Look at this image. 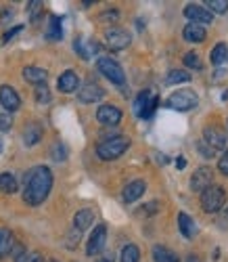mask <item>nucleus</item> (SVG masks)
Wrapping results in <instances>:
<instances>
[{
    "instance_id": "f257e3e1",
    "label": "nucleus",
    "mask_w": 228,
    "mask_h": 262,
    "mask_svg": "<svg viewBox=\"0 0 228 262\" xmlns=\"http://www.w3.org/2000/svg\"><path fill=\"white\" fill-rule=\"evenodd\" d=\"M53 189V172L49 166H36L26 174L24 202L28 206H40Z\"/></svg>"
},
{
    "instance_id": "f03ea898",
    "label": "nucleus",
    "mask_w": 228,
    "mask_h": 262,
    "mask_svg": "<svg viewBox=\"0 0 228 262\" xmlns=\"http://www.w3.org/2000/svg\"><path fill=\"white\" fill-rule=\"evenodd\" d=\"M130 147V139L128 137H111L103 143L97 145V156L105 162H111V160H118L126 154V149Z\"/></svg>"
},
{
    "instance_id": "7ed1b4c3",
    "label": "nucleus",
    "mask_w": 228,
    "mask_h": 262,
    "mask_svg": "<svg viewBox=\"0 0 228 262\" xmlns=\"http://www.w3.org/2000/svg\"><path fill=\"white\" fill-rule=\"evenodd\" d=\"M97 68H99V72H101L109 82H113L116 86H120V89H124V86H126V74H124L122 65H120L116 59H111V57H99Z\"/></svg>"
},
{
    "instance_id": "20e7f679",
    "label": "nucleus",
    "mask_w": 228,
    "mask_h": 262,
    "mask_svg": "<svg viewBox=\"0 0 228 262\" xmlns=\"http://www.w3.org/2000/svg\"><path fill=\"white\" fill-rule=\"evenodd\" d=\"M224 200H226V193L218 185H210L205 191H201V208L208 214H214V212L222 210Z\"/></svg>"
},
{
    "instance_id": "39448f33",
    "label": "nucleus",
    "mask_w": 228,
    "mask_h": 262,
    "mask_svg": "<svg viewBox=\"0 0 228 262\" xmlns=\"http://www.w3.org/2000/svg\"><path fill=\"white\" fill-rule=\"evenodd\" d=\"M197 105H199V97L189 89L176 91L168 99V107L176 109V112H191V109H195Z\"/></svg>"
},
{
    "instance_id": "423d86ee",
    "label": "nucleus",
    "mask_w": 228,
    "mask_h": 262,
    "mask_svg": "<svg viewBox=\"0 0 228 262\" xmlns=\"http://www.w3.org/2000/svg\"><path fill=\"white\" fill-rule=\"evenodd\" d=\"M130 34L122 28H109L105 32V47L109 51H124L130 45Z\"/></svg>"
},
{
    "instance_id": "0eeeda50",
    "label": "nucleus",
    "mask_w": 228,
    "mask_h": 262,
    "mask_svg": "<svg viewBox=\"0 0 228 262\" xmlns=\"http://www.w3.org/2000/svg\"><path fill=\"white\" fill-rule=\"evenodd\" d=\"M105 242H107V227L105 225H97L93 229L88 237V244H86V254L88 256H99L105 248Z\"/></svg>"
},
{
    "instance_id": "6e6552de",
    "label": "nucleus",
    "mask_w": 228,
    "mask_h": 262,
    "mask_svg": "<svg viewBox=\"0 0 228 262\" xmlns=\"http://www.w3.org/2000/svg\"><path fill=\"white\" fill-rule=\"evenodd\" d=\"M0 107H3L5 112H9V114L17 112V109L21 107V99H19L17 91L9 84L0 86Z\"/></svg>"
},
{
    "instance_id": "1a4fd4ad",
    "label": "nucleus",
    "mask_w": 228,
    "mask_h": 262,
    "mask_svg": "<svg viewBox=\"0 0 228 262\" xmlns=\"http://www.w3.org/2000/svg\"><path fill=\"white\" fill-rule=\"evenodd\" d=\"M97 120L103 126H118L122 122V109H118L116 105H101L97 109Z\"/></svg>"
},
{
    "instance_id": "9d476101",
    "label": "nucleus",
    "mask_w": 228,
    "mask_h": 262,
    "mask_svg": "<svg viewBox=\"0 0 228 262\" xmlns=\"http://www.w3.org/2000/svg\"><path fill=\"white\" fill-rule=\"evenodd\" d=\"M185 17L191 19V24H199V26H208L214 21V15L208 9L199 7V5H187L185 7Z\"/></svg>"
},
{
    "instance_id": "9b49d317",
    "label": "nucleus",
    "mask_w": 228,
    "mask_h": 262,
    "mask_svg": "<svg viewBox=\"0 0 228 262\" xmlns=\"http://www.w3.org/2000/svg\"><path fill=\"white\" fill-rule=\"evenodd\" d=\"M212 179H214V172H212V168H208V166H201L197 172H193V179H191V189L193 191H197V193H201V191H205L210 185H212Z\"/></svg>"
},
{
    "instance_id": "f8f14e48",
    "label": "nucleus",
    "mask_w": 228,
    "mask_h": 262,
    "mask_svg": "<svg viewBox=\"0 0 228 262\" xmlns=\"http://www.w3.org/2000/svg\"><path fill=\"white\" fill-rule=\"evenodd\" d=\"M57 89H59L61 93H65V95L80 91V78H78V74L72 72V70L63 72V74L59 76V80H57Z\"/></svg>"
},
{
    "instance_id": "ddd939ff",
    "label": "nucleus",
    "mask_w": 228,
    "mask_h": 262,
    "mask_svg": "<svg viewBox=\"0 0 228 262\" xmlns=\"http://www.w3.org/2000/svg\"><path fill=\"white\" fill-rule=\"evenodd\" d=\"M203 139H205V143H208L214 151L216 149H224L226 147V135L222 133V130L220 128H216V126H208V128H205L203 130Z\"/></svg>"
},
{
    "instance_id": "4468645a",
    "label": "nucleus",
    "mask_w": 228,
    "mask_h": 262,
    "mask_svg": "<svg viewBox=\"0 0 228 262\" xmlns=\"http://www.w3.org/2000/svg\"><path fill=\"white\" fill-rule=\"evenodd\" d=\"M105 97V91L101 89L99 84H86V86H82V89L78 91V99L82 101V103H97V101H101Z\"/></svg>"
},
{
    "instance_id": "2eb2a0df",
    "label": "nucleus",
    "mask_w": 228,
    "mask_h": 262,
    "mask_svg": "<svg viewBox=\"0 0 228 262\" xmlns=\"http://www.w3.org/2000/svg\"><path fill=\"white\" fill-rule=\"evenodd\" d=\"M147 191V183L145 181H132V183H128L126 185V189L122 191V198H124V202L126 204H134L136 200H141L143 198V193Z\"/></svg>"
},
{
    "instance_id": "dca6fc26",
    "label": "nucleus",
    "mask_w": 228,
    "mask_h": 262,
    "mask_svg": "<svg viewBox=\"0 0 228 262\" xmlns=\"http://www.w3.org/2000/svg\"><path fill=\"white\" fill-rule=\"evenodd\" d=\"M42 135H44L42 126H40L38 122H30V124L24 128V143H26L28 147H34L36 143L42 141Z\"/></svg>"
},
{
    "instance_id": "f3484780",
    "label": "nucleus",
    "mask_w": 228,
    "mask_h": 262,
    "mask_svg": "<svg viewBox=\"0 0 228 262\" xmlns=\"http://www.w3.org/2000/svg\"><path fill=\"white\" fill-rule=\"evenodd\" d=\"M93 223H95V212L93 210H80V212H76V216H74V229L76 231H86V229H90L93 227Z\"/></svg>"
},
{
    "instance_id": "a211bd4d",
    "label": "nucleus",
    "mask_w": 228,
    "mask_h": 262,
    "mask_svg": "<svg viewBox=\"0 0 228 262\" xmlns=\"http://www.w3.org/2000/svg\"><path fill=\"white\" fill-rule=\"evenodd\" d=\"M178 229H180V233L185 235L187 239H193V237L197 235V225H195V221H193L189 214H185V212L178 214Z\"/></svg>"
},
{
    "instance_id": "6ab92c4d",
    "label": "nucleus",
    "mask_w": 228,
    "mask_h": 262,
    "mask_svg": "<svg viewBox=\"0 0 228 262\" xmlns=\"http://www.w3.org/2000/svg\"><path fill=\"white\" fill-rule=\"evenodd\" d=\"M47 78H49V72L42 70V68H34V65H30V68L24 70V80L30 82V84H47Z\"/></svg>"
},
{
    "instance_id": "aec40b11",
    "label": "nucleus",
    "mask_w": 228,
    "mask_h": 262,
    "mask_svg": "<svg viewBox=\"0 0 228 262\" xmlns=\"http://www.w3.org/2000/svg\"><path fill=\"white\" fill-rule=\"evenodd\" d=\"M15 248V237L9 229H0V258H7Z\"/></svg>"
},
{
    "instance_id": "412c9836",
    "label": "nucleus",
    "mask_w": 228,
    "mask_h": 262,
    "mask_svg": "<svg viewBox=\"0 0 228 262\" xmlns=\"http://www.w3.org/2000/svg\"><path fill=\"white\" fill-rule=\"evenodd\" d=\"M182 36H185V40H189V42H203L208 32H205V28L199 24H189L185 28V32H182Z\"/></svg>"
},
{
    "instance_id": "4be33fe9",
    "label": "nucleus",
    "mask_w": 228,
    "mask_h": 262,
    "mask_svg": "<svg viewBox=\"0 0 228 262\" xmlns=\"http://www.w3.org/2000/svg\"><path fill=\"white\" fill-rule=\"evenodd\" d=\"M153 260L155 262H180V258L176 256V252H172L166 246H155L153 248Z\"/></svg>"
},
{
    "instance_id": "5701e85b",
    "label": "nucleus",
    "mask_w": 228,
    "mask_h": 262,
    "mask_svg": "<svg viewBox=\"0 0 228 262\" xmlns=\"http://www.w3.org/2000/svg\"><path fill=\"white\" fill-rule=\"evenodd\" d=\"M17 189H19V183L15 179V174H11V172L0 174V191L7 195H13V193H17Z\"/></svg>"
},
{
    "instance_id": "b1692460",
    "label": "nucleus",
    "mask_w": 228,
    "mask_h": 262,
    "mask_svg": "<svg viewBox=\"0 0 228 262\" xmlns=\"http://www.w3.org/2000/svg\"><path fill=\"white\" fill-rule=\"evenodd\" d=\"M120 262H141V250L139 246L134 244H128L122 248V254H120Z\"/></svg>"
},
{
    "instance_id": "393cba45",
    "label": "nucleus",
    "mask_w": 228,
    "mask_h": 262,
    "mask_svg": "<svg viewBox=\"0 0 228 262\" xmlns=\"http://www.w3.org/2000/svg\"><path fill=\"white\" fill-rule=\"evenodd\" d=\"M74 49L78 51V55H80L82 59H90V57H93V53L99 51V47L95 45V42H90V45H84L82 38H78V40L74 42Z\"/></svg>"
},
{
    "instance_id": "a878e982",
    "label": "nucleus",
    "mask_w": 228,
    "mask_h": 262,
    "mask_svg": "<svg viewBox=\"0 0 228 262\" xmlns=\"http://www.w3.org/2000/svg\"><path fill=\"white\" fill-rule=\"evenodd\" d=\"M226 59H228V47H226V42H218V45L214 47V51H212V63L214 65H222Z\"/></svg>"
},
{
    "instance_id": "bb28decb",
    "label": "nucleus",
    "mask_w": 228,
    "mask_h": 262,
    "mask_svg": "<svg viewBox=\"0 0 228 262\" xmlns=\"http://www.w3.org/2000/svg\"><path fill=\"white\" fill-rule=\"evenodd\" d=\"M47 38H49V40H55V42L63 38V28H61V19H59V17H51Z\"/></svg>"
},
{
    "instance_id": "cd10ccee",
    "label": "nucleus",
    "mask_w": 228,
    "mask_h": 262,
    "mask_svg": "<svg viewBox=\"0 0 228 262\" xmlns=\"http://www.w3.org/2000/svg\"><path fill=\"white\" fill-rule=\"evenodd\" d=\"M34 97H36V103L38 105H49L51 103V91H49V86L47 84H38Z\"/></svg>"
},
{
    "instance_id": "c85d7f7f",
    "label": "nucleus",
    "mask_w": 228,
    "mask_h": 262,
    "mask_svg": "<svg viewBox=\"0 0 228 262\" xmlns=\"http://www.w3.org/2000/svg\"><path fill=\"white\" fill-rule=\"evenodd\" d=\"M149 99H151V93H149V91H143L139 97H136V101H134V114L139 116V118H141V114L145 112V107H147Z\"/></svg>"
},
{
    "instance_id": "c756f323",
    "label": "nucleus",
    "mask_w": 228,
    "mask_h": 262,
    "mask_svg": "<svg viewBox=\"0 0 228 262\" xmlns=\"http://www.w3.org/2000/svg\"><path fill=\"white\" fill-rule=\"evenodd\" d=\"M191 80V74L189 72H182V70H174V72H170L168 74V78H166V82L172 86V84H180V82H189Z\"/></svg>"
},
{
    "instance_id": "7c9ffc66",
    "label": "nucleus",
    "mask_w": 228,
    "mask_h": 262,
    "mask_svg": "<svg viewBox=\"0 0 228 262\" xmlns=\"http://www.w3.org/2000/svg\"><path fill=\"white\" fill-rule=\"evenodd\" d=\"M182 61H185V65H187V68H191V70H201L203 68V63H201V59H199V55L195 51L187 53L185 57H182Z\"/></svg>"
},
{
    "instance_id": "2f4dec72",
    "label": "nucleus",
    "mask_w": 228,
    "mask_h": 262,
    "mask_svg": "<svg viewBox=\"0 0 228 262\" xmlns=\"http://www.w3.org/2000/svg\"><path fill=\"white\" fill-rule=\"evenodd\" d=\"M205 5L210 13H228V0H205Z\"/></svg>"
},
{
    "instance_id": "473e14b6",
    "label": "nucleus",
    "mask_w": 228,
    "mask_h": 262,
    "mask_svg": "<svg viewBox=\"0 0 228 262\" xmlns=\"http://www.w3.org/2000/svg\"><path fill=\"white\" fill-rule=\"evenodd\" d=\"M51 158H53L55 162H65V158H67V147H65L63 143H55V145L51 147Z\"/></svg>"
},
{
    "instance_id": "72a5a7b5",
    "label": "nucleus",
    "mask_w": 228,
    "mask_h": 262,
    "mask_svg": "<svg viewBox=\"0 0 228 262\" xmlns=\"http://www.w3.org/2000/svg\"><path fill=\"white\" fill-rule=\"evenodd\" d=\"M15 262H44V256L38 252H24L15 258Z\"/></svg>"
},
{
    "instance_id": "f704fd0d",
    "label": "nucleus",
    "mask_w": 228,
    "mask_h": 262,
    "mask_svg": "<svg viewBox=\"0 0 228 262\" xmlns=\"http://www.w3.org/2000/svg\"><path fill=\"white\" fill-rule=\"evenodd\" d=\"M13 126V118L9 112H5L3 107H0V133H7V130H11Z\"/></svg>"
},
{
    "instance_id": "c9c22d12",
    "label": "nucleus",
    "mask_w": 228,
    "mask_h": 262,
    "mask_svg": "<svg viewBox=\"0 0 228 262\" xmlns=\"http://www.w3.org/2000/svg\"><path fill=\"white\" fill-rule=\"evenodd\" d=\"M157 105H159V97L149 99V103H147V107H145V112L141 114V118H143V120H151L153 114H155V109H157Z\"/></svg>"
},
{
    "instance_id": "e433bc0d",
    "label": "nucleus",
    "mask_w": 228,
    "mask_h": 262,
    "mask_svg": "<svg viewBox=\"0 0 228 262\" xmlns=\"http://www.w3.org/2000/svg\"><path fill=\"white\" fill-rule=\"evenodd\" d=\"M218 170L224 174V177H228V151L218 160Z\"/></svg>"
},
{
    "instance_id": "4c0bfd02",
    "label": "nucleus",
    "mask_w": 228,
    "mask_h": 262,
    "mask_svg": "<svg viewBox=\"0 0 228 262\" xmlns=\"http://www.w3.org/2000/svg\"><path fill=\"white\" fill-rule=\"evenodd\" d=\"M21 30H24V26H15L13 30H9L5 36H3V45H7L9 40H13V36H17V34H21Z\"/></svg>"
},
{
    "instance_id": "58836bf2",
    "label": "nucleus",
    "mask_w": 228,
    "mask_h": 262,
    "mask_svg": "<svg viewBox=\"0 0 228 262\" xmlns=\"http://www.w3.org/2000/svg\"><path fill=\"white\" fill-rule=\"evenodd\" d=\"M42 11V3H38V0H36V3H30V17L32 19H36V15Z\"/></svg>"
},
{
    "instance_id": "ea45409f",
    "label": "nucleus",
    "mask_w": 228,
    "mask_h": 262,
    "mask_svg": "<svg viewBox=\"0 0 228 262\" xmlns=\"http://www.w3.org/2000/svg\"><path fill=\"white\" fill-rule=\"evenodd\" d=\"M197 147H199V151H201V156H203V158H214V149H205L203 143H199Z\"/></svg>"
},
{
    "instance_id": "a19ab883",
    "label": "nucleus",
    "mask_w": 228,
    "mask_h": 262,
    "mask_svg": "<svg viewBox=\"0 0 228 262\" xmlns=\"http://www.w3.org/2000/svg\"><path fill=\"white\" fill-rule=\"evenodd\" d=\"M118 17H120L118 11H107V13L101 15V21H105V19H118Z\"/></svg>"
},
{
    "instance_id": "79ce46f5",
    "label": "nucleus",
    "mask_w": 228,
    "mask_h": 262,
    "mask_svg": "<svg viewBox=\"0 0 228 262\" xmlns=\"http://www.w3.org/2000/svg\"><path fill=\"white\" fill-rule=\"evenodd\" d=\"M187 262H199V258H197V256H195V254H191V258H189V260H187Z\"/></svg>"
},
{
    "instance_id": "37998d69",
    "label": "nucleus",
    "mask_w": 228,
    "mask_h": 262,
    "mask_svg": "<svg viewBox=\"0 0 228 262\" xmlns=\"http://www.w3.org/2000/svg\"><path fill=\"white\" fill-rule=\"evenodd\" d=\"M3 149H5V141L0 139V154H3Z\"/></svg>"
},
{
    "instance_id": "c03bdc74",
    "label": "nucleus",
    "mask_w": 228,
    "mask_h": 262,
    "mask_svg": "<svg viewBox=\"0 0 228 262\" xmlns=\"http://www.w3.org/2000/svg\"><path fill=\"white\" fill-rule=\"evenodd\" d=\"M222 99H224V101H228V91H226V93L222 95Z\"/></svg>"
},
{
    "instance_id": "a18cd8bd",
    "label": "nucleus",
    "mask_w": 228,
    "mask_h": 262,
    "mask_svg": "<svg viewBox=\"0 0 228 262\" xmlns=\"http://www.w3.org/2000/svg\"><path fill=\"white\" fill-rule=\"evenodd\" d=\"M226 210H228V208H226Z\"/></svg>"
}]
</instances>
